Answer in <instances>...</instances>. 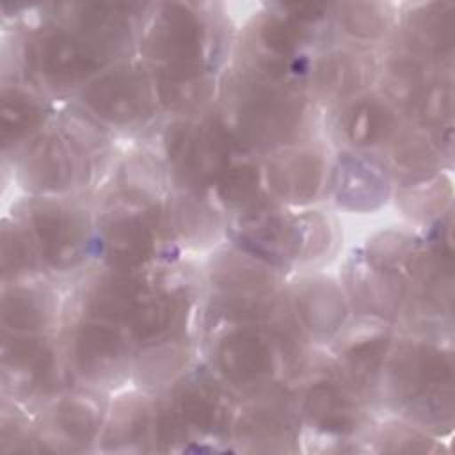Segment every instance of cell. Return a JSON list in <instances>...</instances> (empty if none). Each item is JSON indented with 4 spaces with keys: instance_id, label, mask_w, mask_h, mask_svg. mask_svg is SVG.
Returning a JSON list of instances; mask_svg holds the SVG:
<instances>
[{
    "instance_id": "f546056e",
    "label": "cell",
    "mask_w": 455,
    "mask_h": 455,
    "mask_svg": "<svg viewBox=\"0 0 455 455\" xmlns=\"http://www.w3.org/2000/svg\"><path fill=\"white\" fill-rule=\"evenodd\" d=\"M393 160L400 172L414 180L425 178L435 169L437 164L434 148L419 135L403 137L393 151Z\"/></svg>"
},
{
    "instance_id": "cb8c5ba5",
    "label": "cell",
    "mask_w": 455,
    "mask_h": 455,
    "mask_svg": "<svg viewBox=\"0 0 455 455\" xmlns=\"http://www.w3.org/2000/svg\"><path fill=\"white\" fill-rule=\"evenodd\" d=\"M391 339L384 332H373L354 339L345 347L341 361L352 380L368 384L379 373L386 354L389 352Z\"/></svg>"
},
{
    "instance_id": "1f68e13d",
    "label": "cell",
    "mask_w": 455,
    "mask_h": 455,
    "mask_svg": "<svg viewBox=\"0 0 455 455\" xmlns=\"http://www.w3.org/2000/svg\"><path fill=\"white\" fill-rule=\"evenodd\" d=\"M144 402L128 400L121 403V411L114 416L112 437L117 441H139L149 427V414Z\"/></svg>"
},
{
    "instance_id": "603a6c76",
    "label": "cell",
    "mask_w": 455,
    "mask_h": 455,
    "mask_svg": "<svg viewBox=\"0 0 455 455\" xmlns=\"http://www.w3.org/2000/svg\"><path fill=\"white\" fill-rule=\"evenodd\" d=\"M425 62L414 52H405L391 59L386 68L387 94L402 105H416L427 89Z\"/></svg>"
},
{
    "instance_id": "484cf974",
    "label": "cell",
    "mask_w": 455,
    "mask_h": 455,
    "mask_svg": "<svg viewBox=\"0 0 455 455\" xmlns=\"http://www.w3.org/2000/svg\"><path fill=\"white\" fill-rule=\"evenodd\" d=\"M98 407L87 396H71L62 400L53 412L57 432L71 443H89L98 430Z\"/></svg>"
},
{
    "instance_id": "d6a6232c",
    "label": "cell",
    "mask_w": 455,
    "mask_h": 455,
    "mask_svg": "<svg viewBox=\"0 0 455 455\" xmlns=\"http://www.w3.org/2000/svg\"><path fill=\"white\" fill-rule=\"evenodd\" d=\"M4 274H23L34 267V249L30 240L18 231H4Z\"/></svg>"
},
{
    "instance_id": "9a60e30c",
    "label": "cell",
    "mask_w": 455,
    "mask_h": 455,
    "mask_svg": "<svg viewBox=\"0 0 455 455\" xmlns=\"http://www.w3.org/2000/svg\"><path fill=\"white\" fill-rule=\"evenodd\" d=\"M304 414L313 427L329 434H348L359 423L357 402L332 380L311 384L304 396Z\"/></svg>"
},
{
    "instance_id": "3957f363",
    "label": "cell",
    "mask_w": 455,
    "mask_h": 455,
    "mask_svg": "<svg viewBox=\"0 0 455 455\" xmlns=\"http://www.w3.org/2000/svg\"><path fill=\"white\" fill-rule=\"evenodd\" d=\"M451 355L428 343L403 345L391 361L396 396L418 412L451 411ZM451 416V412H446Z\"/></svg>"
},
{
    "instance_id": "44dd1931",
    "label": "cell",
    "mask_w": 455,
    "mask_h": 455,
    "mask_svg": "<svg viewBox=\"0 0 455 455\" xmlns=\"http://www.w3.org/2000/svg\"><path fill=\"white\" fill-rule=\"evenodd\" d=\"M52 316L50 297L32 288H14L4 295V325L18 334L43 329Z\"/></svg>"
},
{
    "instance_id": "f1b7e54d",
    "label": "cell",
    "mask_w": 455,
    "mask_h": 455,
    "mask_svg": "<svg viewBox=\"0 0 455 455\" xmlns=\"http://www.w3.org/2000/svg\"><path fill=\"white\" fill-rule=\"evenodd\" d=\"M338 9L343 30L357 39H377L387 30V12L380 4H343Z\"/></svg>"
},
{
    "instance_id": "8fae6325",
    "label": "cell",
    "mask_w": 455,
    "mask_h": 455,
    "mask_svg": "<svg viewBox=\"0 0 455 455\" xmlns=\"http://www.w3.org/2000/svg\"><path fill=\"white\" fill-rule=\"evenodd\" d=\"M323 158L309 149L286 151L267 165V181L283 201L306 203L316 197L323 183Z\"/></svg>"
},
{
    "instance_id": "4316f807",
    "label": "cell",
    "mask_w": 455,
    "mask_h": 455,
    "mask_svg": "<svg viewBox=\"0 0 455 455\" xmlns=\"http://www.w3.org/2000/svg\"><path fill=\"white\" fill-rule=\"evenodd\" d=\"M274 396L254 409L247 411L242 421V432L256 441H275L277 437L288 434L290 419L288 407Z\"/></svg>"
},
{
    "instance_id": "ffe728a7",
    "label": "cell",
    "mask_w": 455,
    "mask_h": 455,
    "mask_svg": "<svg viewBox=\"0 0 455 455\" xmlns=\"http://www.w3.org/2000/svg\"><path fill=\"white\" fill-rule=\"evenodd\" d=\"M338 197L350 208H371L386 197V178L364 160H345L338 171Z\"/></svg>"
},
{
    "instance_id": "277c9868",
    "label": "cell",
    "mask_w": 455,
    "mask_h": 455,
    "mask_svg": "<svg viewBox=\"0 0 455 455\" xmlns=\"http://www.w3.org/2000/svg\"><path fill=\"white\" fill-rule=\"evenodd\" d=\"M108 57L80 32L46 27L28 46L32 71L53 89H71L85 82Z\"/></svg>"
},
{
    "instance_id": "e0dca14e",
    "label": "cell",
    "mask_w": 455,
    "mask_h": 455,
    "mask_svg": "<svg viewBox=\"0 0 455 455\" xmlns=\"http://www.w3.org/2000/svg\"><path fill=\"white\" fill-rule=\"evenodd\" d=\"M55 357L52 347L34 336H14L4 347V370L11 373L20 389H39L53 375Z\"/></svg>"
},
{
    "instance_id": "2e32d148",
    "label": "cell",
    "mask_w": 455,
    "mask_h": 455,
    "mask_svg": "<svg viewBox=\"0 0 455 455\" xmlns=\"http://www.w3.org/2000/svg\"><path fill=\"white\" fill-rule=\"evenodd\" d=\"M396 128V110L389 101L377 96L357 98L341 116L343 135L357 148L382 144L395 135Z\"/></svg>"
},
{
    "instance_id": "7c38bea8",
    "label": "cell",
    "mask_w": 455,
    "mask_h": 455,
    "mask_svg": "<svg viewBox=\"0 0 455 455\" xmlns=\"http://www.w3.org/2000/svg\"><path fill=\"white\" fill-rule=\"evenodd\" d=\"M76 172V155L68 146V140L59 135L39 137L28 148L23 162L27 183L43 192H57L71 187Z\"/></svg>"
},
{
    "instance_id": "4fadbf2b",
    "label": "cell",
    "mask_w": 455,
    "mask_h": 455,
    "mask_svg": "<svg viewBox=\"0 0 455 455\" xmlns=\"http://www.w3.org/2000/svg\"><path fill=\"white\" fill-rule=\"evenodd\" d=\"M183 311L185 306L178 293L144 284L124 325L139 341H160L180 327Z\"/></svg>"
},
{
    "instance_id": "ba28073f",
    "label": "cell",
    "mask_w": 455,
    "mask_h": 455,
    "mask_svg": "<svg viewBox=\"0 0 455 455\" xmlns=\"http://www.w3.org/2000/svg\"><path fill=\"white\" fill-rule=\"evenodd\" d=\"M82 98L92 114L114 124H128L140 119L149 114L153 105L148 80L130 68L100 76L84 89Z\"/></svg>"
},
{
    "instance_id": "d6986e66",
    "label": "cell",
    "mask_w": 455,
    "mask_h": 455,
    "mask_svg": "<svg viewBox=\"0 0 455 455\" xmlns=\"http://www.w3.org/2000/svg\"><path fill=\"white\" fill-rule=\"evenodd\" d=\"M352 290L366 311L391 316L400 309L403 281L370 261V268L357 267V272H354Z\"/></svg>"
},
{
    "instance_id": "5b68a950",
    "label": "cell",
    "mask_w": 455,
    "mask_h": 455,
    "mask_svg": "<svg viewBox=\"0 0 455 455\" xmlns=\"http://www.w3.org/2000/svg\"><path fill=\"white\" fill-rule=\"evenodd\" d=\"M233 139L224 124L176 123L165 135V148L174 171L194 187L215 183L229 165Z\"/></svg>"
},
{
    "instance_id": "52a82bcc",
    "label": "cell",
    "mask_w": 455,
    "mask_h": 455,
    "mask_svg": "<svg viewBox=\"0 0 455 455\" xmlns=\"http://www.w3.org/2000/svg\"><path fill=\"white\" fill-rule=\"evenodd\" d=\"M215 366L222 377L240 387L259 386L275 373L272 339L256 329L242 327L224 334L213 350Z\"/></svg>"
},
{
    "instance_id": "7a4b0ae2",
    "label": "cell",
    "mask_w": 455,
    "mask_h": 455,
    "mask_svg": "<svg viewBox=\"0 0 455 455\" xmlns=\"http://www.w3.org/2000/svg\"><path fill=\"white\" fill-rule=\"evenodd\" d=\"M300 119V96L288 84L252 76L236 110V135L249 148H274L295 135Z\"/></svg>"
},
{
    "instance_id": "ac0fdd59",
    "label": "cell",
    "mask_w": 455,
    "mask_h": 455,
    "mask_svg": "<svg viewBox=\"0 0 455 455\" xmlns=\"http://www.w3.org/2000/svg\"><path fill=\"white\" fill-rule=\"evenodd\" d=\"M295 311L299 320L313 334L334 332L347 316V307L336 286L322 281H309L297 290Z\"/></svg>"
},
{
    "instance_id": "8992f818",
    "label": "cell",
    "mask_w": 455,
    "mask_h": 455,
    "mask_svg": "<svg viewBox=\"0 0 455 455\" xmlns=\"http://www.w3.org/2000/svg\"><path fill=\"white\" fill-rule=\"evenodd\" d=\"M28 222L41 256L53 268H71L84 258L87 229L78 212L44 201L30 210Z\"/></svg>"
},
{
    "instance_id": "7402d4cb",
    "label": "cell",
    "mask_w": 455,
    "mask_h": 455,
    "mask_svg": "<svg viewBox=\"0 0 455 455\" xmlns=\"http://www.w3.org/2000/svg\"><path fill=\"white\" fill-rule=\"evenodd\" d=\"M366 69L352 53H331L315 68V85L325 98H343L354 92L364 78Z\"/></svg>"
},
{
    "instance_id": "6da1fadb",
    "label": "cell",
    "mask_w": 455,
    "mask_h": 455,
    "mask_svg": "<svg viewBox=\"0 0 455 455\" xmlns=\"http://www.w3.org/2000/svg\"><path fill=\"white\" fill-rule=\"evenodd\" d=\"M206 25L192 4L158 7L146 37V55L158 71V84L204 80Z\"/></svg>"
},
{
    "instance_id": "30bf717a",
    "label": "cell",
    "mask_w": 455,
    "mask_h": 455,
    "mask_svg": "<svg viewBox=\"0 0 455 455\" xmlns=\"http://www.w3.org/2000/svg\"><path fill=\"white\" fill-rule=\"evenodd\" d=\"M69 350L75 370L84 379L101 382L123 368L128 345L116 323L87 318L75 331Z\"/></svg>"
},
{
    "instance_id": "9c48e42d",
    "label": "cell",
    "mask_w": 455,
    "mask_h": 455,
    "mask_svg": "<svg viewBox=\"0 0 455 455\" xmlns=\"http://www.w3.org/2000/svg\"><path fill=\"white\" fill-rule=\"evenodd\" d=\"M105 261L117 272L144 267L155 254V219L149 212H116L101 229Z\"/></svg>"
},
{
    "instance_id": "83f0119b",
    "label": "cell",
    "mask_w": 455,
    "mask_h": 455,
    "mask_svg": "<svg viewBox=\"0 0 455 455\" xmlns=\"http://www.w3.org/2000/svg\"><path fill=\"white\" fill-rule=\"evenodd\" d=\"M219 197L231 206H249L259 196V172L249 164L228 165L217 178Z\"/></svg>"
},
{
    "instance_id": "5bb4252c",
    "label": "cell",
    "mask_w": 455,
    "mask_h": 455,
    "mask_svg": "<svg viewBox=\"0 0 455 455\" xmlns=\"http://www.w3.org/2000/svg\"><path fill=\"white\" fill-rule=\"evenodd\" d=\"M171 409L185 430L194 428L203 434L220 432L229 419V407L224 395L206 380L185 384L176 393Z\"/></svg>"
},
{
    "instance_id": "d4e9b609",
    "label": "cell",
    "mask_w": 455,
    "mask_h": 455,
    "mask_svg": "<svg viewBox=\"0 0 455 455\" xmlns=\"http://www.w3.org/2000/svg\"><path fill=\"white\" fill-rule=\"evenodd\" d=\"M44 119L43 107L20 89H7L2 101L4 142L11 144L37 130Z\"/></svg>"
},
{
    "instance_id": "4dcf8cb0",
    "label": "cell",
    "mask_w": 455,
    "mask_h": 455,
    "mask_svg": "<svg viewBox=\"0 0 455 455\" xmlns=\"http://www.w3.org/2000/svg\"><path fill=\"white\" fill-rule=\"evenodd\" d=\"M416 105L419 108V116L425 126H428L430 130H450L453 110V92L450 82L441 80L428 84Z\"/></svg>"
}]
</instances>
